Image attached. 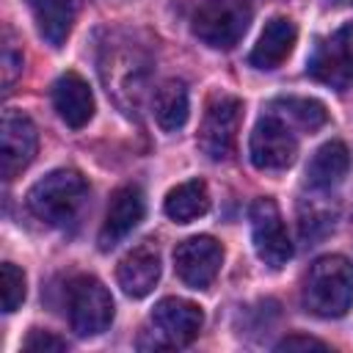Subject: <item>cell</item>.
<instances>
[{"instance_id": "11", "label": "cell", "mask_w": 353, "mask_h": 353, "mask_svg": "<svg viewBox=\"0 0 353 353\" xmlns=\"http://www.w3.org/2000/svg\"><path fill=\"white\" fill-rule=\"evenodd\" d=\"M36 146H39L36 124L22 110L8 108L3 113V124H0V171H3V179H14L17 174H22L33 163Z\"/></svg>"}, {"instance_id": "9", "label": "cell", "mask_w": 353, "mask_h": 353, "mask_svg": "<svg viewBox=\"0 0 353 353\" xmlns=\"http://www.w3.org/2000/svg\"><path fill=\"white\" fill-rule=\"evenodd\" d=\"M254 251L268 268H281L292 256V243L273 199H256L248 210Z\"/></svg>"}, {"instance_id": "22", "label": "cell", "mask_w": 353, "mask_h": 353, "mask_svg": "<svg viewBox=\"0 0 353 353\" xmlns=\"http://www.w3.org/2000/svg\"><path fill=\"white\" fill-rule=\"evenodd\" d=\"M298 226H301V237L314 243L334 229V212L331 207H320L314 199H306L301 201V210H298Z\"/></svg>"}, {"instance_id": "5", "label": "cell", "mask_w": 353, "mask_h": 353, "mask_svg": "<svg viewBox=\"0 0 353 353\" xmlns=\"http://www.w3.org/2000/svg\"><path fill=\"white\" fill-rule=\"evenodd\" d=\"M240 121H243V102L229 94H215L207 102L199 127V149L210 160H226L237 143Z\"/></svg>"}, {"instance_id": "20", "label": "cell", "mask_w": 353, "mask_h": 353, "mask_svg": "<svg viewBox=\"0 0 353 353\" xmlns=\"http://www.w3.org/2000/svg\"><path fill=\"white\" fill-rule=\"evenodd\" d=\"M113 85H108V91L116 94V99H121V91H127L132 97V102L138 105V97H141V88H143V77H146V63L141 61L138 52H116L105 66H102V77L110 80V77H119Z\"/></svg>"}, {"instance_id": "21", "label": "cell", "mask_w": 353, "mask_h": 353, "mask_svg": "<svg viewBox=\"0 0 353 353\" xmlns=\"http://www.w3.org/2000/svg\"><path fill=\"white\" fill-rule=\"evenodd\" d=\"M273 113H279L284 121L314 132L328 121V110L320 99H309V97H281L273 102Z\"/></svg>"}, {"instance_id": "16", "label": "cell", "mask_w": 353, "mask_h": 353, "mask_svg": "<svg viewBox=\"0 0 353 353\" xmlns=\"http://www.w3.org/2000/svg\"><path fill=\"white\" fill-rule=\"evenodd\" d=\"M36 28L41 39L50 47H61L66 36L72 33L74 14H77V0H28Z\"/></svg>"}, {"instance_id": "23", "label": "cell", "mask_w": 353, "mask_h": 353, "mask_svg": "<svg viewBox=\"0 0 353 353\" xmlns=\"http://www.w3.org/2000/svg\"><path fill=\"white\" fill-rule=\"evenodd\" d=\"M0 292H3V312H14L25 301V273L14 262H3L0 268Z\"/></svg>"}, {"instance_id": "15", "label": "cell", "mask_w": 353, "mask_h": 353, "mask_svg": "<svg viewBox=\"0 0 353 353\" xmlns=\"http://www.w3.org/2000/svg\"><path fill=\"white\" fill-rule=\"evenodd\" d=\"M52 108L72 130H80L94 116V94L77 72H63L52 83Z\"/></svg>"}, {"instance_id": "4", "label": "cell", "mask_w": 353, "mask_h": 353, "mask_svg": "<svg viewBox=\"0 0 353 353\" xmlns=\"http://www.w3.org/2000/svg\"><path fill=\"white\" fill-rule=\"evenodd\" d=\"M66 306L72 331H77L80 336H97L113 320V298L108 287L94 276H77L69 284Z\"/></svg>"}, {"instance_id": "13", "label": "cell", "mask_w": 353, "mask_h": 353, "mask_svg": "<svg viewBox=\"0 0 353 353\" xmlns=\"http://www.w3.org/2000/svg\"><path fill=\"white\" fill-rule=\"evenodd\" d=\"M116 279H119V287L130 298L149 295L154 290L157 279H160V251H157V245L143 240L132 251H127L124 259L119 262Z\"/></svg>"}, {"instance_id": "8", "label": "cell", "mask_w": 353, "mask_h": 353, "mask_svg": "<svg viewBox=\"0 0 353 353\" xmlns=\"http://www.w3.org/2000/svg\"><path fill=\"white\" fill-rule=\"evenodd\" d=\"M152 325H154V345L157 347H182L190 345L201 325H204V312L185 298H163L152 309Z\"/></svg>"}, {"instance_id": "7", "label": "cell", "mask_w": 353, "mask_h": 353, "mask_svg": "<svg viewBox=\"0 0 353 353\" xmlns=\"http://www.w3.org/2000/svg\"><path fill=\"white\" fill-rule=\"evenodd\" d=\"M306 72L331 88L353 85V22L336 28L331 36L317 41Z\"/></svg>"}, {"instance_id": "26", "label": "cell", "mask_w": 353, "mask_h": 353, "mask_svg": "<svg viewBox=\"0 0 353 353\" xmlns=\"http://www.w3.org/2000/svg\"><path fill=\"white\" fill-rule=\"evenodd\" d=\"M276 347H279V350H309V347H314V350H325L328 345H325V342H320V339H314V336L290 334V336H284Z\"/></svg>"}, {"instance_id": "10", "label": "cell", "mask_w": 353, "mask_h": 353, "mask_svg": "<svg viewBox=\"0 0 353 353\" xmlns=\"http://www.w3.org/2000/svg\"><path fill=\"white\" fill-rule=\"evenodd\" d=\"M221 262H223V248L210 234L188 237L174 248V270L193 290H207L215 281Z\"/></svg>"}, {"instance_id": "12", "label": "cell", "mask_w": 353, "mask_h": 353, "mask_svg": "<svg viewBox=\"0 0 353 353\" xmlns=\"http://www.w3.org/2000/svg\"><path fill=\"white\" fill-rule=\"evenodd\" d=\"M143 193L138 185H121L119 190H113L102 229H99V248L110 251L113 245H119L143 218Z\"/></svg>"}, {"instance_id": "14", "label": "cell", "mask_w": 353, "mask_h": 353, "mask_svg": "<svg viewBox=\"0 0 353 353\" xmlns=\"http://www.w3.org/2000/svg\"><path fill=\"white\" fill-rule=\"evenodd\" d=\"M295 39H298V28H295V22L290 17L268 19L262 33H259V39H256V44H254V50H251V55H248L251 66L262 69V72L279 69L290 58V52L295 47Z\"/></svg>"}, {"instance_id": "3", "label": "cell", "mask_w": 353, "mask_h": 353, "mask_svg": "<svg viewBox=\"0 0 353 353\" xmlns=\"http://www.w3.org/2000/svg\"><path fill=\"white\" fill-rule=\"evenodd\" d=\"M251 17L254 8L248 0H201L193 11L190 30L212 50H232L248 30Z\"/></svg>"}, {"instance_id": "19", "label": "cell", "mask_w": 353, "mask_h": 353, "mask_svg": "<svg viewBox=\"0 0 353 353\" xmlns=\"http://www.w3.org/2000/svg\"><path fill=\"white\" fill-rule=\"evenodd\" d=\"M163 210L176 223H190V221L201 218L210 210V190H207L204 179H188V182H179L176 188H171Z\"/></svg>"}, {"instance_id": "24", "label": "cell", "mask_w": 353, "mask_h": 353, "mask_svg": "<svg viewBox=\"0 0 353 353\" xmlns=\"http://www.w3.org/2000/svg\"><path fill=\"white\" fill-rule=\"evenodd\" d=\"M19 74H22V50L17 47L14 33L6 30L3 36V91H11Z\"/></svg>"}, {"instance_id": "6", "label": "cell", "mask_w": 353, "mask_h": 353, "mask_svg": "<svg viewBox=\"0 0 353 353\" xmlns=\"http://www.w3.org/2000/svg\"><path fill=\"white\" fill-rule=\"evenodd\" d=\"M248 154L259 171H281V168L292 165V160L298 154V138H295L290 121H284L279 113L262 116L251 130Z\"/></svg>"}, {"instance_id": "17", "label": "cell", "mask_w": 353, "mask_h": 353, "mask_svg": "<svg viewBox=\"0 0 353 353\" xmlns=\"http://www.w3.org/2000/svg\"><path fill=\"white\" fill-rule=\"evenodd\" d=\"M347 168H350V149L342 141H328L309 160L306 182L314 190H328V188H334V185H339L345 179Z\"/></svg>"}, {"instance_id": "2", "label": "cell", "mask_w": 353, "mask_h": 353, "mask_svg": "<svg viewBox=\"0 0 353 353\" xmlns=\"http://www.w3.org/2000/svg\"><path fill=\"white\" fill-rule=\"evenodd\" d=\"M85 193L88 185L80 171L58 168L33 182V188L28 190V210L47 226H63L77 215Z\"/></svg>"}, {"instance_id": "18", "label": "cell", "mask_w": 353, "mask_h": 353, "mask_svg": "<svg viewBox=\"0 0 353 353\" xmlns=\"http://www.w3.org/2000/svg\"><path fill=\"white\" fill-rule=\"evenodd\" d=\"M188 85L182 80H165L160 88H154L152 97V113L154 121L165 130V132H176L179 127H185L188 121Z\"/></svg>"}, {"instance_id": "1", "label": "cell", "mask_w": 353, "mask_h": 353, "mask_svg": "<svg viewBox=\"0 0 353 353\" xmlns=\"http://www.w3.org/2000/svg\"><path fill=\"white\" fill-rule=\"evenodd\" d=\"M303 306L317 317H342L353 306V262L342 254L320 256L303 276Z\"/></svg>"}, {"instance_id": "27", "label": "cell", "mask_w": 353, "mask_h": 353, "mask_svg": "<svg viewBox=\"0 0 353 353\" xmlns=\"http://www.w3.org/2000/svg\"><path fill=\"white\" fill-rule=\"evenodd\" d=\"M328 3H334V6H353V0H328Z\"/></svg>"}, {"instance_id": "25", "label": "cell", "mask_w": 353, "mask_h": 353, "mask_svg": "<svg viewBox=\"0 0 353 353\" xmlns=\"http://www.w3.org/2000/svg\"><path fill=\"white\" fill-rule=\"evenodd\" d=\"M22 350L28 353H58V350H66V342L50 331H41V328H33L28 334V339L22 342Z\"/></svg>"}]
</instances>
